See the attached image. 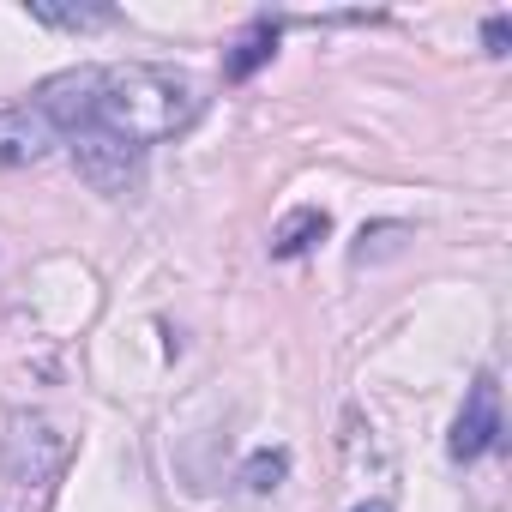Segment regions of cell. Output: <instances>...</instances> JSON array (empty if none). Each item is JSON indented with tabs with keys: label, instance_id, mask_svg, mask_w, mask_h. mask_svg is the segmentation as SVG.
Masks as SVG:
<instances>
[{
	"label": "cell",
	"instance_id": "5",
	"mask_svg": "<svg viewBox=\"0 0 512 512\" xmlns=\"http://www.w3.org/2000/svg\"><path fill=\"white\" fill-rule=\"evenodd\" d=\"M55 145H61V133H55L31 103L0 109V169H31V163H43Z\"/></svg>",
	"mask_w": 512,
	"mask_h": 512
},
{
	"label": "cell",
	"instance_id": "8",
	"mask_svg": "<svg viewBox=\"0 0 512 512\" xmlns=\"http://www.w3.org/2000/svg\"><path fill=\"white\" fill-rule=\"evenodd\" d=\"M31 19L49 31H109L115 7H31Z\"/></svg>",
	"mask_w": 512,
	"mask_h": 512
},
{
	"label": "cell",
	"instance_id": "4",
	"mask_svg": "<svg viewBox=\"0 0 512 512\" xmlns=\"http://www.w3.org/2000/svg\"><path fill=\"white\" fill-rule=\"evenodd\" d=\"M67 452H73V440L67 434H55V422H43V416H13L7 422V476L13 482H49L61 464H67Z\"/></svg>",
	"mask_w": 512,
	"mask_h": 512
},
{
	"label": "cell",
	"instance_id": "3",
	"mask_svg": "<svg viewBox=\"0 0 512 512\" xmlns=\"http://www.w3.org/2000/svg\"><path fill=\"white\" fill-rule=\"evenodd\" d=\"M494 446H500V380H494V368H482L470 380V392H464V410L452 422L446 452H452V464H476Z\"/></svg>",
	"mask_w": 512,
	"mask_h": 512
},
{
	"label": "cell",
	"instance_id": "1",
	"mask_svg": "<svg viewBox=\"0 0 512 512\" xmlns=\"http://www.w3.org/2000/svg\"><path fill=\"white\" fill-rule=\"evenodd\" d=\"M31 109L67 139L79 133H115L139 151L157 139H175L199 121L205 91L187 67H157V61H127V67H67L37 85Z\"/></svg>",
	"mask_w": 512,
	"mask_h": 512
},
{
	"label": "cell",
	"instance_id": "6",
	"mask_svg": "<svg viewBox=\"0 0 512 512\" xmlns=\"http://www.w3.org/2000/svg\"><path fill=\"white\" fill-rule=\"evenodd\" d=\"M326 235H332V217H326L320 205H296V211L272 229V260H302V253H314Z\"/></svg>",
	"mask_w": 512,
	"mask_h": 512
},
{
	"label": "cell",
	"instance_id": "10",
	"mask_svg": "<svg viewBox=\"0 0 512 512\" xmlns=\"http://www.w3.org/2000/svg\"><path fill=\"white\" fill-rule=\"evenodd\" d=\"M482 49H488V55H512V19H506V13H494V19L482 25Z\"/></svg>",
	"mask_w": 512,
	"mask_h": 512
},
{
	"label": "cell",
	"instance_id": "7",
	"mask_svg": "<svg viewBox=\"0 0 512 512\" xmlns=\"http://www.w3.org/2000/svg\"><path fill=\"white\" fill-rule=\"evenodd\" d=\"M272 55H278V19H253V25L235 37V49L223 55V79H229V85H241V79L260 73Z\"/></svg>",
	"mask_w": 512,
	"mask_h": 512
},
{
	"label": "cell",
	"instance_id": "2",
	"mask_svg": "<svg viewBox=\"0 0 512 512\" xmlns=\"http://www.w3.org/2000/svg\"><path fill=\"white\" fill-rule=\"evenodd\" d=\"M67 151L97 193H133L145 181V151L115 133H79V139H67Z\"/></svg>",
	"mask_w": 512,
	"mask_h": 512
},
{
	"label": "cell",
	"instance_id": "9",
	"mask_svg": "<svg viewBox=\"0 0 512 512\" xmlns=\"http://www.w3.org/2000/svg\"><path fill=\"white\" fill-rule=\"evenodd\" d=\"M284 476H290V452H284V446H266V452H253V458L241 464V482H247V494H272Z\"/></svg>",
	"mask_w": 512,
	"mask_h": 512
},
{
	"label": "cell",
	"instance_id": "11",
	"mask_svg": "<svg viewBox=\"0 0 512 512\" xmlns=\"http://www.w3.org/2000/svg\"><path fill=\"white\" fill-rule=\"evenodd\" d=\"M350 512H392L386 500H368V506H350Z\"/></svg>",
	"mask_w": 512,
	"mask_h": 512
}]
</instances>
